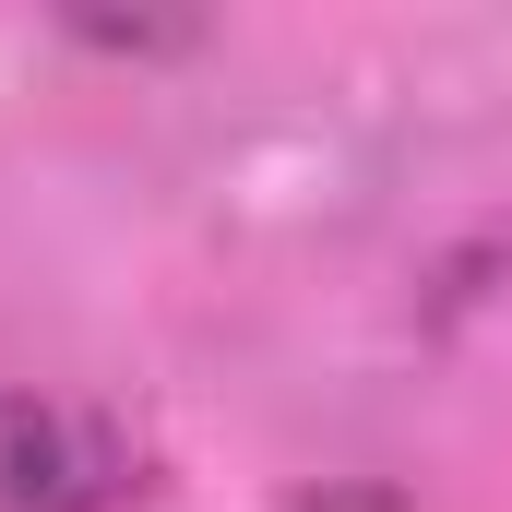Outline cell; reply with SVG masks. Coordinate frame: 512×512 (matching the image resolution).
Listing matches in <instances>:
<instances>
[{
    "instance_id": "1",
    "label": "cell",
    "mask_w": 512,
    "mask_h": 512,
    "mask_svg": "<svg viewBox=\"0 0 512 512\" xmlns=\"http://www.w3.org/2000/svg\"><path fill=\"white\" fill-rule=\"evenodd\" d=\"M155 501V441L96 393L0 382V512H131Z\"/></svg>"
}]
</instances>
